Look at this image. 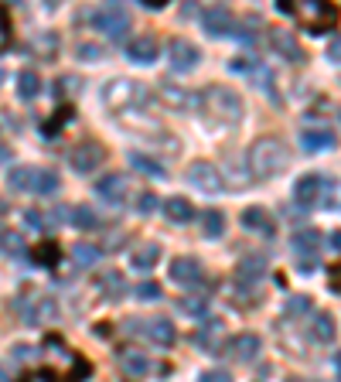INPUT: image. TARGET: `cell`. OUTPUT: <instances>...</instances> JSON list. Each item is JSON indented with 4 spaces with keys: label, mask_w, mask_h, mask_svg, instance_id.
Wrapping results in <instances>:
<instances>
[{
    "label": "cell",
    "mask_w": 341,
    "mask_h": 382,
    "mask_svg": "<svg viewBox=\"0 0 341 382\" xmlns=\"http://www.w3.org/2000/svg\"><path fill=\"white\" fill-rule=\"evenodd\" d=\"M25 219H27V226H31V229H41V226H48V222H45V215H41V212H34V208H31V212H25Z\"/></svg>",
    "instance_id": "obj_45"
},
{
    "label": "cell",
    "mask_w": 341,
    "mask_h": 382,
    "mask_svg": "<svg viewBox=\"0 0 341 382\" xmlns=\"http://www.w3.org/2000/svg\"><path fill=\"white\" fill-rule=\"evenodd\" d=\"M127 325H133V328H144V338H151L154 345H160V348H171L174 345V325L167 321V318H130Z\"/></svg>",
    "instance_id": "obj_6"
},
{
    "label": "cell",
    "mask_w": 341,
    "mask_h": 382,
    "mask_svg": "<svg viewBox=\"0 0 341 382\" xmlns=\"http://www.w3.org/2000/svg\"><path fill=\"white\" fill-rule=\"evenodd\" d=\"M21 382H62L55 372H31V376H25Z\"/></svg>",
    "instance_id": "obj_44"
},
{
    "label": "cell",
    "mask_w": 341,
    "mask_h": 382,
    "mask_svg": "<svg viewBox=\"0 0 341 382\" xmlns=\"http://www.w3.org/2000/svg\"><path fill=\"white\" fill-rule=\"evenodd\" d=\"M218 332H222V325H218V321H211L209 332H205V328L198 332V345H202V348H215V334H218Z\"/></svg>",
    "instance_id": "obj_35"
},
{
    "label": "cell",
    "mask_w": 341,
    "mask_h": 382,
    "mask_svg": "<svg viewBox=\"0 0 341 382\" xmlns=\"http://www.w3.org/2000/svg\"><path fill=\"white\" fill-rule=\"evenodd\" d=\"M324 191H328V181L321 178V175H304V178L297 181V188H293V198H297V205L311 208V205H321Z\"/></svg>",
    "instance_id": "obj_13"
},
{
    "label": "cell",
    "mask_w": 341,
    "mask_h": 382,
    "mask_svg": "<svg viewBox=\"0 0 341 382\" xmlns=\"http://www.w3.org/2000/svg\"><path fill=\"white\" fill-rule=\"evenodd\" d=\"M7 184H11L14 191H31V184H34V171L25 168V164H14V168L7 171Z\"/></svg>",
    "instance_id": "obj_24"
},
{
    "label": "cell",
    "mask_w": 341,
    "mask_h": 382,
    "mask_svg": "<svg viewBox=\"0 0 341 382\" xmlns=\"http://www.w3.org/2000/svg\"><path fill=\"white\" fill-rule=\"evenodd\" d=\"M92 27L103 31L106 38H113V41H123L127 31H130V14L120 4H103L99 11H92Z\"/></svg>",
    "instance_id": "obj_4"
},
{
    "label": "cell",
    "mask_w": 341,
    "mask_h": 382,
    "mask_svg": "<svg viewBox=\"0 0 341 382\" xmlns=\"http://www.w3.org/2000/svg\"><path fill=\"white\" fill-rule=\"evenodd\" d=\"M140 4H144L147 11H160V7H164V0H140Z\"/></svg>",
    "instance_id": "obj_48"
},
{
    "label": "cell",
    "mask_w": 341,
    "mask_h": 382,
    "mask_svg": "<svg viewBox=\"0 0 341 382\" xmlns=\"http://www.w3.org/2000/svg\"><path fill=\"white\" fill-rule=\"evenodd\" d=\"M4 250H7V256H25V243H21V236H4Z\"/></svg>",
    "instance_id": "obj_37"
},
{
    "label": "cell",
    "mask_w": 341,
    "mask_h": 382,
    "mask_svg": "<svg viewBox=\"0 0 341 382\" xmlns=\"http://www.w3.org/2000/svg\"><path fill=\"white\" fill-rule=\"evenodd\" d=\"M188 181H191L198 191H205V195H218V191L225 188L218 168H215V164H205V161H195V164L188 168Z\"/></svg>",
    "instance_id": "obj_7"
},
{
    "label": "cell",
    "mask_w": 341,
    "mask_h": 382,
    "mask_svg": "<svg viewBox=\"0 0 341 382\" xmlns=\"http://www.w3.org/2000/svg\"><path fill=\"white\" fill-rule=\"evenodd\" d=\"M38 263H48V266H55V259H58V253H55V246L48 243V246H38Z\"/></svg>",
    "instance_id": "obj_42"
},
{
    "label": "cell",
    "mask_w": 341,
    "mask_h": 382,
    "mask_svg": "<svg viewBox=\"0 0 341 382\" xmlns=\"http://www.w3.org/2000/svg\"><path fill=\"white\" fill-rule=\"evenodd\" d=\"M202 382H232V376H229L225 369H211V372L202 376Z\"/></svg>",
    "instance_id": "obj_43"
},
{
    "label": "cell",
    "mask_w": 341,
    "mask_h": 382,
    "mask_svg": "<svg viewBox=\"0 0 341 382\" xmlns=\"http://www.w3.org/2000/svg\"><path fill=\"white\" fill-rule=\"evenodd\" d=\"M72 259H76V266L89 270V266H96L99 250H96V246H89V243H79V246H72Z\"/></svg>",
    "instance_id": "obj_28"
},
{
    "label": "cell",
    "mask_w": 341,
    "mask_h": 382,
    "mask_svg": "<svg viewBox=\"0 0 341 382\" xmlns=\"http://www.w3.org/2000/svg\"><path fill=\"white\" fill-rule=\"evenodd\" d=\"M202 27H205V34H211V38L232 34V27H236L232 11H229V7H222V4H215V7H209V11L202 14Z\"/></svg>",
    "instance_id": "obj_11"
},
{
    "label": "cell",
    "mask_w": 341,
    "mask_h": 382,
    "mask_svg": "<svg viewBox=\"0 0 341 382\" xmlns=\"http://www.w3.org/2000/svg\"><path fill=\"white\" fill-rule=\"evenodd\" d=\"M151 369H154V362L144 355V352H137V348H127V352H120V372H123L127 379H144Z\"/></svg>",
    "instance_id": "obj_16"
},
{
    "label": "cell",
    "mask_w": 341,
    "mask_h": 382,
    "mask_svg": "<svg viewBox=\"0 0 341 382\" xmlns=\"http://www.w3.org/2000/svg\"><path fill=\"white\" fill-rule=\"evenodd\" d=\"M0 82H4V72H0Z\"/></svg>",
    "instance_id": "obj_51"
},
{
    "label": "cell",
    "mask_w": 341,
    "mask_h": 382,
    "mask_svg": "<svg viewBox=\"0 0 341 382\" xmlns=\"http://www.w3.org/2000/svg\"><path fill=\"white\" fill-rule=\"evenodd\" d=\"M202 277H205V270H202V263L195 256H178L171 263V280L178 283V287H198Z\"/></svg>",
    "instance_id": "obj_10"
},
{
    "label": "cell",
    "mask_w": 341,
    "mask_h": 382,
    "mask_svg": "<svg viewBox=\"0 0 341 382\" xmlns=\"http://www.w3.org/2000/svg\"><path fill=\"white\" fill-rule=\"evenodd\" d=\"M79 58L82 62H99V58H103V48H99V45H79Z\"/></svg>",
    "instance_id": "obj_40"
},
{
    "label": "cell",
    "mask_w": 341,
    "mask_h": 382,
    "mask_svg": "<svg viewBox=\"0 0 341 382\" xmlns=\"http://www.w3.org/2000/svg\"><path fill=\"white\" fill-rule=\"evenodd\" d=\"M311 338L321 341V345L335 341V318H331V314H314V321H311Z\"/></svg>",
    "instance_id": "obj_22"
},
{
    "label": "cell",
    "mask_w": 341,
    "mask_h": 382,
    "mask_svg": "<svg viewBox=\"0 0 341 382\" xmlns=\"http://www.w3.org/2000/svg\"><path fill=\"white\" fill-rule=\"evenodd\" d=\"M317 250H321V236L314 229H300L293 236V253L300 259V270L317 266Z\"/></svg>",
    "instance_id": "obj_9"
},
{
    "label": "cell",
    "mask_w": 341,
    "mask_h": 382,
    "mask_svg": "<svg viewBox=\"0 0 341 382\" xmlns=\"http://www.w3.org/2000/svg\"><path fill=\"white\" fill-rule=\"evenodd\" d=\"M103 161H106V151H103V144H96V140H79V144L69 151V164H72L79 175H92Z\"/></svg>",
    "instance_id": "obj_5"
},
{
    "label": "cell",
    "mask_w": 341,
    "mask_h": 382,
    "mask_svg": "<svg viewBox=\"0 0 341 382\" xmlns=\"http://www.w3.org/2000/svg\"><path fill=\"white\" fill-rule=\"evenodd\" d=\"M164 215H167L174 226H181V222H188V219H191V205L174 195V198H167V202H164Z\"/></svg>",
    "instance_id": "obj_25"
},
{
    "label": "cell",
    "mask_w": 341,
    "mask_h": 382,
    "mask_svg": "<svg viewBox=\"0 0 341 382\" xmlns=\"http://www.w3.org/2000/svg\"><path fill=\"white\" fill-rule=\"evenodd\" d=\"M307 307H311V301H307L304 294H297V297H290L287 301L284 311H287V318H300V314H307Z\"/></svg>",
    "instance_id": "obj_33"
},
{
    "label": "cell",
    "mask_w": 341,
    "mask_h": 382,
    "mask_svg": "<svg viewBox=\"0 0 341 382\" xmlns=\"http://www.w3.org/2000/svg\"><path fill=\"white\" fill-rule=\"evenodd\" d=\"M202 232H205L209 239H218V236L225 232V215H222L218 208H209V212L202 215Z\"/></svg>",
    "instance_id": "obj_26"
},
{
    "label": "cell",
    "mask_w": 341,
    "mask_h": 382,
    "mask_svg": "<svg viewBox=\"0 0 341 382\" xmlns=\"http://www.w3.org/2000/svg\"><path fill=\"white\" fill-rule=\"evenodd\" d=\"M331 246H335V250L341 253V229H338V232H331Z\"/></svg>",
    "instance_id": "obj_49"
},
{
    "label": "cell",
    "mask_w": 341,
    "mask_h": 382,
    "mask_svg": "<svg viewBox=\"0 0 341 382\" xmlns=\"http://www.w3.org/2000/svg\"><path fill=\"white\" fill-rule=\"evenodd\" d=\"M328 58H331V62H338V65H341V38H335V41L328 45Z\"/></svg>",
    "instance_id": "obj_46"
},
{
    "label": "cell",
    "mask_w": 341,
    "mask_h": 382,
    "mask_svg": "<svg viewBox=\"0 0 341 382\" xmlns=\"http://www.w3.org/2000/svg\"><path fill=\"white\" fill-rule=\"evenodd\" d=\"M167 55H171V69H174V72H191V69H198V62H202V51L195 48L191 41H184V38H174V41L167 45Z\"/></svg>",
    "instance_id": "obj_8"
},
{
    "label": "cell",
    "mask_w": 341,
    "mask_h": 382,
    "mask_svg": "<svg viewBox=\"0 0 341 382\" xmlns=\"http://www.w3.org/2000/svg\"><path fill=\"white\" fill-rule=\"evenodd\" d=\"M328 277H331V290L341 294V266H331V273H328Z\"/></svg>",
    "instance_id": "obj_47"
},
{
    "label": "cell",
    "mask_w": 341,
    "mask_h": 382,
    "mask_svg": "<svg viewBox=\"0 0 341 382\" xmlns=\"http://www.w3.org/2000/svg\"><path fill=\"white\" fill-rule=\"evenodd\" d=\"M335 369H338V382H341V355L335 358Z\"/></svg>",
    "instance_id": "obj_50"
},
{
    "label": "cell",
    "mask_w": 341,
    "mask_h": 382,
    "mask_svg": "<svg viewBox=\"0 0 341 382\" xmlns=\"http://www.w3.org/2000/svg\"><path fill=\"white\" fill-rule=\"evenodd\" d=\"M103 100L109 106H127V102H137L144 100V89H140V82H127V79H113L109 86L103 89Z\"/></svg>",
    "instance_id": "obj_12"
},
{
    "label": "cell",
    "mask_w": 341,
    "mask_h": 382,
    "mask_svg": "<svg viewBox=\"0 0 341 382\" xmlns=\"http://www.w3.org/2000/svg\"><path fill=\"white\" fill-rule=\"evenodd\" d=\"M130 259H133V266H137V270H151V266L160 259V250H158V246H140Z\"/></svg>",
    "instance_id": "obj_32"
},
{
    "label": "cell",
    "mask_w": 341,
    "mask_h": 382,
    "mask_svg": "<svg viewBox=\"0 0 341 382\" xmlns=\"http://www.w3.org/2000/svg\"><path fill=\"white\" fill-rule=\"evenodd\" d=\"M137 297H140V301H158V297H160V287L154 280H144L140 287H137Z\"/></svg>",
    "instance_id": "obj_36"
},
{
    "label": "cell",
    "mask_w": 341,
    "mask_h": 382,
    "mask_svg": "<svg viewBox=\"0 0 341 382\" xmlns=\"http://www.w3.org/2000/svg\"><path fill=\"white\" fill-rule=\"evenodd\" d=\"M11 45V18H7V11L0 7V51Z\"/></svg>",
    "instance_id": "obj_39"
},
{
    "label": "cell",
    "mask_w": 341,
    "mask_h": 382,
    "mask_svg": "<svg viewBox=\"0 0 341 382\" xmlns=\"http://www.w3.org/2000/svg\"><path fill=\"white\" fill-rule=\"evenodd\" d=\"M31 191H38V195H52V191H58V175H55V171H34Z\"/></svg>",
    "instance_id": "obj_30"
},
{
    "label": "cell",
    "mask_w": 341,
    "mask_h": 382,
    "mask_svg": "<svg viewBox=\"0 0 341 382\" xmlns=\"http://www.w3.org/2000/svg\"><path fill=\"white\" fill-rule=\"evenodd\" d=\"M130 164L140 171V175H151V178H164V168L158 161H151L147 154H130Z\"/></svg>",
    "instance_id": "obj_29"
},
{
    "label": "cell",
    "mask_w": 341,
    "mask_h": 382,
    "mask_svg": "<svg viewBox=\"0 0 341 382\" xmlns=\"http://www.w3.org/2000/svg\"><path fill=\"white\" fill-rule=\"evenodd\" d=\"M96 195L106 205H123V198H127V178L123 175H103L96 181Z\"/></svg>",
    "instance_id": "obj_15"
},
{
    "label": "cell",
    "mask_w": 341,
    "mask_h": 382,
    "mask_svg": "<svg viewBox=\"0 0 341 382\" xmlns=\"http://www.w3.org/2000/svg\"><path fill=\"white\" fill-rule=\"evenodd\" d=\"M202 106L209 109L215 120H222V123H236L239 116H242V100H239V93L225 89V86H209L205 96H202Z\"/></svg>",
    "instance_id": "obj_3"
},
{
    "label": "cell",
    "mask_w": 341,
    "mask_h": 382,
    "mask_svg": "<svg viewBox=\"0 0 341 382\" xmlns=\"http://www.w3.org/2000/svg\"><path fill=\"white\" fill-rule=\"evenodd\" d=\"M72 219H76L72 226H79V229H85V232L99 229V222H103V219H99V215H96L89 205H79V208H72Z\"/></svg>",
    "instance_id": "obj_27"
},
{
    "label": "cell",
    "mask_w": 341,
    "mask_h": 382,
    "mask_svg": "<svg viewBox=\"0 0 341 382\" xmlns=\"http://www.w3.org/2000/svg\"><path fill=\"white\" fill-rule=\"evenodd\" d=\"M181 311L184 314H205V311H209V301H202V297H188V301H181Z\"/></svg>",
    "instance_id": "obj_38"
},
{
    "label": "cell",
    "mask_w": 341,
    "mask_h": 382,
    "mask_svg": "<svg viewBox=\"0 0 341 382\" xmlns=\"http://www.w3.org/2000/svg\"><path fill=\"white\" fill-rule=\"evenodd\" d=\"M242 226H246V232H260L263 239H270V236L277 232L273 219H270V212H263V208H256V205L242 212Z\"/></svg>",
    "instance_id": "obj_20"
},
{
    "label": "cell",
    "mask_w": 341,
    "mask_h": 382,
    "mask_svg": "<svg viewBox=\"0 0 341 382\" xmlns=\"http://www.w3.org/2000/svg\"><path fill=\"white\" fill-rule=\"evenodd\" d=\"M127 58L137 62V65H151V62L158 58V38H151V34L133 38L130 45H127Z\"/></svg>",
    "instance_id": "obj_18"
},
{
    "label": "cell",
    "mask_w": 341,
    "mask_h": 382,
    "mask_svg": "<svg viewBox=\"0 0 341 382\" xmlns=\"http://www.w3.org/2000/svg\"><path fill=\"white\" fill-rule=\"evenodd\" d=\"M18 93H21L25 100H34V96L41 93V82H38V76H34L31 69H25V72L18 76Z\"/></svg>",
    "instance_id": "obj_31"
},
{
    "label": "cell",
    "mask_w": 341,
    "mask_h": 382,
    "mask_svg": "<svg viewBox=\"0 0 341 382\" xmlns=\"http://www.w3.org/2000/svg\"><path fill=\"white\" fill-rule=\"evenodd\" d=\"M96 287H99V294H106L109 301L123 297V277H120L116 270H109V273H103V277H96Z\"/></svg>",
    "instance_id": "obj_23"
},
{
    "label": "cell",
    "mask_w": 341,
    "mask_h": 382,
    "mask_svg": "<svg viewBox=\"0 0 341 382\" xmlns=\"http://www.w3.org/2000/svg\"><path fill=\"white\" fill-rule=\"evenodd\" d=\"M277 11H280V14H293L300 25L311 31V34L331 31V27L338 25V11H335L331 4H321V0H293V4L280 0Z\"/></svg>",
    "instance_id": "obj_1"
},
{
    "label": "cell",
    "mask_w": 341,
    "mask_h": 382,
    "mask_svg": "<svg viewBox=\"0 0 341 382\" xmlns=\"http://www.w3.org/2000/svg\"><path fill=\"white\" fill-rule=\"evenodd\" d=\"M335 130H328V127H314V130H304L300 133V147L307 154H321V151H331L335 147Z\"/></svg>",
    "instance_id": "obj_17"
},
{
    "label": "cell",
    "mask_w": 341,
    "mask_h": 382,
    "mask_svg": "<svg viewBox=\"0 0 341 382\" xmlns=\"http://www.w3.org/2000/svg\"><path fill=\"white\" fill-rule=\"evenodd\" d=\"M287 161H290L287 144L280 137H260L249 147V168H253L256 178H277L287 168Z\"/></svg>",
    "instance_id": "obj_2"
},
{
    "label": "cell",
    "mask_w": 341,
    "mask_h": 382,
    "mask_svg": "<svg viewBox=\"0 0 341 382\" xmlns=\"http://www.w3.org/2000/svg\"><path fill=\"white\" fill-rule=\"evenodd\" d=\"M266 273V256H246L239 263V287H253Z\"/></svg>",
    "instance_id": "obj_21"
},
{
    "label": "cell",
    "mask_w": 341,
    "mask_h": 382,
    "mask_svg": "<svg viewBox=\"0 0 341 382\" xmlns=\"http://www.w3.org/2000/svg\"><path fill=\"white\" fill-rule=\"evenodd\" d=\"M270 41H273V51H277V55H284L287 62H293V65H300V62H304V48L297 45V38H293V34H287V31H273V34H270Z\"/></svg>",
    "instance_id": "obj_19"
},
{
    "label": "cell",
    "mask_w": 341,
    "mask_h": 382,
    "mask_svg": "<svg viewBox=\"0 0 341 382\" xmlns=\"http://www.w3.org/2000/svg\"><path fill=\"white\" fill-rule=\"evenodd\" d=\"M160 96H164V100L171 102V106H188V93H181V89H174V86H164V89H160Z\"/></svg>",
    "instance_id": "obj_34"
},
{
    "label": "cell",
    "mask_w": 341,
    "mask_h": 382,
    "mask_svg": "<svg viewBox=\"0 0 341 382\" xmlns=\"http://www.w3.org/2000/svg\"><path fill=\"white\" fill-rule=\"evenodd\" d=\"M137 208H140L144 215H151V212L158 208V195H151V191H144V195H140V202H137Z\"/></svg>",
    "instance_id": "obj_41"
},
{
    "label": "cell",
    "mask_w": 341,
    "mask_h": 382,
    "mask_svg": "<svg viewBox=\"0 0 341 382\" xmlns=\"http://www.w3.org/2000/svg\"><path fill=\"white\" fill-rule=\"evenodd\" d=\"M229 358H236V362H242V365H249V362H256L263 352V345H260V338L256 334H236L232 341H229Z\"/></svg>",
    "instance_id": "obj_14"
}]
</instances>
